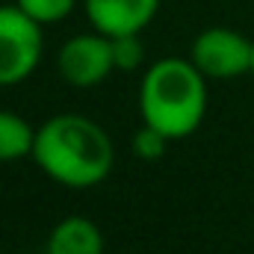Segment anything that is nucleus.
<instances>
[{
    "instance_id": "obj_12",
    "label": "nucleus",
    "mask_w": 254,
    "mask_h": 254,
    "mask_svg": "<svg viewBox=\"0 0 254 254\" xmlns=\"http://www.w3.org/2000/svg\"><path fill=\"white\" fill-rule=\"evenodd\" d=\"M252 74H254V60H252Z\"/></svg>"
},
{
    "instance_id": "obj_11",
    "label": "nucleus",
    "mask_w": 254,
    "mask_h": 254,
    "mask_svg": "<svg viewBox=\"0 0 254 254\" xmlns=\"http://www.w3.org/2000/svg\"><path fill=\"white\" fill-rule=\"evenodd\" d=\"M172 139L163 130H157V127H151V125H142L133 133V154L139 160H160L166 154V145Z\"/></svg>"
},
{
    "instance_id": "obj_4",
    "label": "nucleus",
    "mask_w": 254,
    "mask_h": 254,
    "mask_svg": "<svg viewBox=\"0 0 254 254\" xmlns=\"http://www.w3.org/2000/svg\"><path fill=\"white\" fill-rule=\"evenodd\" d=\"M190 60L207 80H234L252 71L254 39H246L231 27H207L195 36Z\"/></svg>"
},
{
    "instance_id": "obj_5",
    "label": "nucleus",
    "mask_w": 254,
    "mask_h": 254,
    "mask_svg": "<svg viewBox=\"0 0 254 254\" xmlns=\"http://www.w3.org/2000/svg\"><path fill=\"white\" fill-rule=\"evenodd\" d=\"M57 68H60V77L74 89H92V86L104 83L116 71L110 36L95 30V33H83V36L68 39L60 48Z\"/></svg>"
},
{
    "instance_id": "obj_2",
    "label": "nucleus",
    "mask_w": 254,
    "mask_h": 254,
    "mask_svg": "<svg viewBox=\"0 0 254 254\" xmlns=\"http://www.w3.org/2000/svg\"><path fill=\"white\" fill-rule=\"evenodd\" d=\"M142 125L163 130L169 139L195 133L207 113V77L192 60H157L139 83Z\"/></svg>"
},
{
    "instance_id": "obj_8",
    "label": "nucleus",
    "mask_w": 254,
    "mask_h": 254,
    "mask_svg": "<svg viewBox=\"0 0 254 254\" xmlns=\"http://www.w3.org/2000/svg\"><path fill=\"white\" fill-rule=\"evenodd\" d=\"M33 142H36V130L27 119H21L18 113L0 110V163L30 157Z\"/></svg>"
},
{
    "instance_id": "obj_10",
    "label": "nucleus",
    "mask_w": 254,
    "mask_h": 254,
    "mask_svg": "<svg viewBox=\"0 0 254 254\" xmlns=\"http://www.w3.org/2000/svg\"><path fill=\"white\" fill-rule=\"evenodd\" d=\"M113 42V60L116 71H133L145 60V45L139 39V33H127V36H110Z\"/></svg>"
},
{
    "instance_id": "obj_1",
    "label": "nucleus",
    "mask_w": 254,
    "mask_h": 254,
    "mask_svg": "<svg viewBox=\"0 0 254 254\" xmlns=\"http://www.w3.org/2000/svg\"><path fill=\"white\" fill-rule=\"evenodd\" d=\"M36 166L57 184L89 190L107 181L116 163L113 139L107 130L77 113H63L36 127L33 154Z\"/></svg>"
},
{
    "instance_id": "obj_3",
    "label": "nucleus",
    "mask_w": 254,
    "mask_h": 254,
    "mask_svg": "<svg viewBox=\"0 0 254 254\" xmlns=\"http://www.w3.org/2000/svg\"><path fill=\"white\" fill-rule=\"evenodd\" d=\"M42 24L18 3L0 6V86L27 80L42 60Z\"/></svg>"
},
{
    "instance_id": "obj_6",
    "label": "nucleus",
    "mask_w": 254,
    "mask_h": 254,
    "mask_svg": "<svg viewBox=\"0 0 254 254\" xmlns=\"http://www.w3.org/2000/svg\"><path fill=\"white\" fill-rule=\"evenodd\" d=\"M83 6L98 33L127 36V33H142L154 21L160 0H83Z\"/></svg>"
},
{
    "instance_id": "obj_9",
    "label": "nucleus",
    "mask_w": 254,
    "mask_h": 254,
    "mask_svg": "<svg viewBox=\"0 0 254 254\" xmlns=\"http://www.w3.org/2000/svg\"><path fill=\"white\" fill-rule=\"evenodd\" d=\"M15 3L39 24H57L68 18L77 6V0H15Z\"/></svg>"
},
{
    "instance_id": "obj_7",
    "label": "nucleus",
    "mask_w": 254,
    "mask_h": 254,
    "mask_svg": "<svg viewBox=\"0 0 254 254\" xmlns=\"http://www.w3.org/2000/svg\"><path fill=\"white\" fill-rule=\"evenodd\" d=\"M45 254H104V237L86 216H65L48 234Z\"/></svg>"
}]
</instances>
